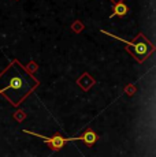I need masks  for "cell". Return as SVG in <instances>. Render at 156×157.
Returning <instances> with one entry per match:
<instances>
[{"instance_id": "obj_7", "label": "cell", "mask_w": 156, "mask_h": 157, "mask_svg": "<svg viewBox=\"0 0 156 157\" xmlns=\"http://www.w3.org/2000/svg\"><path fill=\"white\" fill-rule=\"evenodd\" d=\"M14 119L18 120V122H23V120L26 119V113L23 112V111H17V112L14 113Z\"/></svg>"}, {"instance_id": "obj_1", "label": "cell", "mask_w": 156, "mask_h": 157, "mask_svg": "<svg viewBox=\"0 0 156 157\" xmlns=\"http://www.w3.org/2000/svg\"><path fill=\"white\" fill-rule=\"evenodd\" d=\"M40 86V81L29 72L18 59L11 63L0 72V94L10 102L13 107H19L25 98Z\"/></svg>"}, {"instance_id": "obj_5", "label": "cell", "mask_w": 156, "mask_h": 157, "mask_svg": "<svg viewBox=\"0 0 156 157\" xmlns=\"http://www.w3.org/2000/svg\"><path fill=\"white\" fill-rule=\"evenodd\" d=\"M129 13V7L125 4L123 2H118V3H114V10H112V15L111 18L114 17H119V18H125Z\"/></svg>"}, {"instance_id": "obj_10", "label": "cell", "mask_w": 156, "mask_h": 157, "mask_svg": "<svg viewBox=\"0 0 156 157\" xmlns=\"http://www.w3.org/2000/svg\"><path fill=\"white\" fill-rule=\"evenodd\" d=\"M110 2H112V3H118V2H123V0H110Z\"/></svg>"}, {"instance_id": "obj_4", "label": "cell", "mask_w": 156, "mask_h": 157, "mask_svg": "<svg viewBox=\"0 0 156 157\" xmlns=\"http://www.w3.org/2000/svg\"><path fill=\"white\" fill-rule=\"evenodd\" d=\"M95 83H96V81L88 74V72H84V74L77 79V85L80 86L84 92H88V90L91 89V86H93Z\"/></svg>"}, {"instance_id": "obj_6", "label": "cell", "mask_w": 156, "mask_h": 157, "mask_svg": "<svg viewBox=\"0 0 156 157\" xmlns=\"http://www.w3.org/2000/svg\"><path fill=\"white\" fill-rule=\"evenodd\" d=\"M80 141H84L88 146H92L97 141V134L92 128H86V131L80 137Z\"/></svg>"}, {"instance_id": "obj_9", "label": "cell", "mask_w": 156, "mask_h": 157, "mask_svg": "<svg viewBox=\"0 0 156 157\" xmlns=\"http://www.w3.org/2000/svg\"><path fill=\"white\" fill-rule=\"evenodd\" d=\"M26 68H28L29 72H34L36 70H37V64H36L34 62H30V64L26 66Z\"/></svg>"}, {"instance_id": "obj_2", "label": "cell", "mask_w": 156, "mask_h": 157, "mask_svg": "<svg viewBox=\"0 0 156 157\" xmlns=\"http://www.w3.org/2000/svg\"><path fill=\"white\" fill-rule=\"evenodd\" d=\"M101 33H103V34L110 36V37L115 38V40H118V41L125 43L126 47H127L126 48V51H127V52L130 53V55L133 56L138 63H142L144 60L148 59V57L151 56V53L154 52V49H155L154 44H152L151 41H149L148 38L142 34V33H138L137 37H136V40H133V41H127V40H125V38L116 37V36L111 34V33L106 32V30H103V29H101Z\"/></svg>"}, {"instance_id": "obj_3", "label": "cell", "mask_w": 156, "mask_h": 157, "mask_svg": "<svg viewBox=\"0 0 156 157\" xmlns=\"http://www.w3.org/2000/svg\"><path fill=\"white\" fill-rule=\"evenodd\" d=\"M25 134H29V135H33V137H37L40 140H43L48 146L51 147L52 150H60L64 147V145L67 142H71V141H80V137H70V138H64L62 134L56 132L53 134L52 137H45V135H41V134H37V132H33V131H29V130H23Z\"/></svg>"}, {"instance_id": "obj_8", "label": "cell", "mask_w": 156, "mask_h": 157, "mask_svg": "<svg viewBox=\"0 0 156 157\" xmlns=\"http://www.w3.org/2000/svg\"><path fill=\"white\" fill-rule=\"evenodd\" d=\"M125 92L127 93L129 96H133L134 93H136V87H134L133 85H129V86H127V87H126V89H125Z\"/></svg>"}]
</instances>
